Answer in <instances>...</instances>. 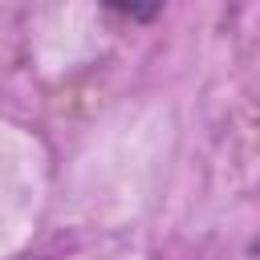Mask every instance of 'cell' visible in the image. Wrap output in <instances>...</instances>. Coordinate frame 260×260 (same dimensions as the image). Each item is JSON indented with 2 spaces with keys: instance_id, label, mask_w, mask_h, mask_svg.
<instances>
[{
  "instance_id": "obj_1",
  "label": "cell",
  "mask_w": 260,
  "mask_h": 260,
  "mask_svg": "<svg viewBox=\"0 0 260 260\" xmlns=\"http://www.w3.org/2000/svg\"><path fill=\"white\" fill-rule=\"evenodd\" d=\"M102 4L114 8V12L126 16V20H154V16L162 12L167 0H102Z\"/></svg>"
}]
</instances>
